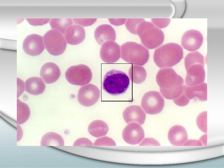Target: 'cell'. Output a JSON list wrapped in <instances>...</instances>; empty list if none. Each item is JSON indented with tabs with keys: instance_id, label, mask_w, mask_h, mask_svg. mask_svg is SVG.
I'll return each instance as SVG.
<instances>
[{
	"instance_id": "cell-1",
	"label": "cell",
	"mask_w": 224,
	"mask_h": 168,
	"mask_svg": "<svg viewBox=\"0 0 224 168\" xmlns=\"http://www.w3.org/2000/svg\"><path fill=\"white\" fill-rule=\"evenodd\" d=\"M156 82L163 96L168 99H174L182 92L184 87V80L171 68H162L156 76Z\"/></svg>"
},
{
	"instance_id": "cell-2",
	"label": "cell",
	"mask_w": 224,
	"mask_h": 168,
	"mask_svg": "<svg viewBox=\"0 0 224 168\" xmlns=\"http://www.w3.org/2000/svg\"><path fill=\"white\" fill-rule=\"evenodd\" d=\"M204 64V57L198 52H191L187 54L184 59L187 86H193L204 82L205 75Z\"/></svg>"
},
{
	"instance_id": "cell-3",
	"label": "cell",
	"mask_w": 224,
	"mask_h": 168,
	"mask_svg": "<svg viewBox=\"0 0 224 168\" xmlns=\"http://www.w3.org/2000/svg\"><path fill=\"white\" fill-rule=\"evenodd\" d=\"M183 57V48L174 43L165 44L156 49L153 60L160 68H169L179 63Z\"/></svg>"
},
{
	"instance_id": "cell-4",
	"label": "cell",
	"mask_w": 224,
	"mask_h": 168,
	"mask_svg": "<svg viewBox=\"0 0 224 168\" xmlns=\"http://www.w3.org/2000/svg\"><path fill=\"white\" fill-rule=\"evenodd\" d=\"M129 84V79L125 73L120 70L112 69L105 74L102 87L110 95H118L125 92Z\"/></svg>"
},
{
	"instance_id": "cell-5",
	"label": "cell",
	"mask_w": 224,
	"mask_h": 168,
	"mask_svg": "<svg viewBox=\"0 0 224 168\" xmlns=\"http://www.w3.org/2000/svg\"><path fill=\"white\" fill-rule=\"evenodd\" d=\"M137 35L142 44L149 49H155L163 43L164 35L163 32L150 22L145 20L141 22L136 29Z\"/></svg>"
},
{
	"instance_id": "cell-6",
	"label": "cell",
	"mask_w": 224,
	"mask_h": 168,
	"mask_svg": "<svg viewBox=\"0 0 224 168\" xmlns=\"http://www.w3.org/2000/svg\"><path fill=\"white\" fill-rule=\"evenodd\" d=\"M120 49L121 58L129 63L142 66L148 60V49L141 44L127 42L121 46Z\"/></svg>"
},
{
	"instance_id": "cell-7",
	"label": "cell",
	"mask_w": 224,
	"mask_h": 168,
	"mask_svg": "<svg viewBox=\"0 0 224 168\" xmlns=\"http://www.w3.org/2000/svg\"><path fill=\"white\" fill-rule=\"evenodd\" d=\"M44 41L46 49L52 55H61L65 50L66 42L64 36L57 30L53 29L48 31L44 35Z\"/></svg>"
},
{
	"instance_id": "cell-8",
	"label": "cell",
	"mask_w": 224,
	"mask_h": 168,
	"mask_svg": "<svg viewBox=\"0 0 224 168\" xmlns=\"http://www.w3.org/2000/svg\"><path fill=\"white\" fill-rule=\"evenodd\" d=\"M65 77L70 84L82 86L88 84L90 82L92 73L87 66L79 64L68 68L65 72Z\"/></svg>"
},
{
	"instance_id": "cell-9",
	"label": "cell",
	"mask_w": 224,
	"mask_h": 168,
	"mask_svg": "<svg viewBox=\"0 0 224 168\" xmlns=\"http://www.w3.org/2000/svg\"><path fill=\"white\" fill-rule=\"evenodd\" d=\"M164 103V99L159 92L150 91L143 96L141 100V106L146 113L155 114L162 111Z\"/></svg>"
},
{
	"instance_id": "cell-10",
	"label": "cell",
	"mask_w": 224,
	"mask_h": 168,
	"mask_svg": "<svg viewBox=\"0 0 224 168\" xmlns=\"http://www.w3.org/2000/svg\"><path fill=\"white\" fill-rule=\"evenodd\" d=\"M100 94V91L96 86L91 84H88L79 89L77 94V100L82 105L90 107L97 102Z\"/></svg>"
},
{
	"instance_id": "cell-11",
	"label": "cell",
	"mask_w": 224,
	"mask_h": 168,
	"mask_svg": "<svg viewBox=\"0 0 224 168\" xmlns=\"http://www.w3.org/2000/svg\"><path fill=\"white\" fill-rule=\"evenodd\" d=\"M22 48L24 52L30 55L40 54L44 49L42 37L36 34L28 35L24 40Z\"/></svg>"
},
{
	"instance_id": "cell-12",
	"label": "cell",
	"mask_w": 224,
	"mask_h": 168,
	"mask_svg": "<svg viewBox=\"0 0 224 168\" xmlns=\"http://www.w3.org/2000/svg\"><path fill=\"white\" fill-rule=\"evenodd\" d=\"M123 138L126 143L132 145L139 143L144 138V131L139 124L131 123L124 128L123 131Z\"/></svg>"
},
{
	"instance_id": "cell-13",
	"label": "cell",
	"mask_w": 224,
	"mask_h": 168,
	"mask_svg": "<svg viewBox=\"0 0 224 168\" xmlns=\"http://www.w3.org/2000/svg\"><path fill=\"white\" fill-rule=\"evenodd\" d=\"M100 55L104 62L107 63H114L120 57V46L114 41L106 42L102 45Z\"/></svg>"
},
{
	"instance_id": "cell-14",
	"label": "cell",
	"mask_w": 224,
	"mask_h": 168,
	"mask_svg": "<svg viewBox=\"0 0 224 168\" xmlns=\"http://www.w3.org/2000/svg\"><path fill=\"white\" fill-rule=\"evenodd\" d=\"M203 40V36L199 31L191 29L184 34L181 38V44L185 49L189 51H194L200 48Z\"/></svg>"
},
{
	"instance_id": "cell-15",
	"label": "cell",
	"mask_w": 224,
	"mask_h": 168,
	"mask_svg": "<svg viewBox=\"0 0 224 168\" xmlns=\"http://www.w3.org/2000/svg\"><path fill=\"white\" fill-rule=\"evenodd\" d=\"M123 116L127 124L136 123L142 125L145 121L146 114L140 106L131 105L124 110Z\"/></svg>"
},
{
	"instance_id": "cell-16",
	"label": "cell",
	"mask_w": 224,
	"mask_h": 168,
	"mask_svg": "<svg viewBox=\"0 0 224 168\" xmlns=\"http://www.w3.org/2000/svg\"><path fill=\"white\" fill-rule=\"evenodd\" d=\"M60 74V68L54 63H46L42 66L40 69V77L47 84L55 82L59 78Z\"/></svg>"
},
{
	"instance_id": "cell-17",
	"label": "cell",
	"mask_w": 224,
	"mask_h": 168,
	"mask_svg": "<svg viewBox=\"0 0 224 168\" xmlns=\"http://www.w3.org/2000/svg\"><path fill=\"white\" fill-rule=\"evenodd\" d=\"M94 36L97 43L101 45L108 41H114L116 35L114 30L111 26L105 24L100 25L96 28Z\"/></svg>"
},
{
	"instance_id": "cell-18",
	"label": "cell",
	"mask_w": 224,
	"mask_h": 168,
	"mask_svg": "<svg viewBox=\"0 0 224 168\" xmlns=\"http://www.w3.org/2000/svg\"><path fill=\"white\" fill-rule=\"evenodd\" d=\"M168 138L170 143L176 146H183L188 139L187 131L180 125L171 127L168 131Z\"/></svg>"
},
{
	"instance_id": "cell-19",
	"label": "cell",
	"mask_w": 224,
	"mask_h": 168,
	"mask_svg": "<svg viewBox=\"0 0 224 168\" xmlns=\"http://www.w3.org/2000/svg\"><path fill=\"white\" fill-rule=\"evenodd\" d=\"M65 37L67 43L72 45L77 44L84 40L85 30L84 28L80 25H72L65 34Z\"/></svg>"
},
{
	"instance_id": "cell-20",
	"label": "cell",
	"mask_w": 224,
	"mask_h": 168,
	"mask_svg": "<svg viewBox=\"0 0 224 168\" xmlns=\"http://www.w3.org/2000/svg\"><path fill=\"white\" fill-rule=\"evenodd\" d=\"M185 92L190 100L194 99L205 101L207 100V84L203 82L194 86H187Z\"/></svg>"
},
{
	"instance_id": "cell-21",
	"label": "cell",
	"mask_w": 224,
	"mask_h": 168,
	"mask_svg": "<svg viewBox=\"0 0 224 168\" xmlns=\"http://www.w3.org/2000/svg\"><path fill=\"white\" fill-rule=\"evenodd\" d=\"M26 91L30 94L38 95L42 93L45 85L41 78L33 77L28 78L25 82Z\"/></svg>"
},
{
	"instance_id": "cell-22",
	"label": "cell",
	"mask_w": 224,
	"mask_h": 168,
	"mask_svg": "<svg viewBox=\"0 0 224 168\" xmlns=\"http://www.w3.org/2000/svg\"><path fill=\"white\" fill-rule=\"evenodd\" d=\"M88 130L91 135L97 138L106 135L109 131V127L107 124L103 120H96L90 124Z\"/></svg>"
},
{
	"instance_id": "cell-23",
	"label": "cell",
	"mask_w": 224,
	"mask_h": 168,
	"mask_svg": "<svg viewBox=\"0 0 224 168\" xmlns=\"http://www.w3.org/2000/svg\"><path fill=\"white\" fill-rule=\"evenodd\" d=\"M42 146H63L64 140L60 134L55 132H48L44 134L40 142Z\"/></svg>"
},
{
	"instance_id": "cell-24",
	"label": "cell",
	"mask_w": 224,
	"mask_h": 168,
	"mask_svg": "<svg viewBox=\"0 0 224 168\" xmlns=\"http://www.w3.org/2000/svg\"><path fill=\"white\" fill-rule=\"evenodd\" d=\"M128 74L132 82L137 84L141 83L145 80L147 73L142 67L132 65L128 70Z\"/></svg>"
},
{
	"instance_id": "cell-25",
	"label": "cell",
	"mask_w": 224,
	"mask_h": 168,
	"mask_svg": "<svg viewBox=\"0 0 224 168\" xmlns=\"http://www.w3.org/2000/svg\"><path fill=\"white\" fill-rule=\"evenodd\" d=\"M72 24V21L70 18H52L50 21L51 27L62 34H65Z\"/></svg>"
},
{
	"instance_id": "cell-26",
	"label": "cell",
	"mask_w": 224,
	"mask_h": 168,
	"mask_svg": "<svg viewBox=\"0 0 224 168\" xmlns=\"http://www.w3.org/2000/svg\"><path fill=\"white\" fill-rule=\"evenodd\" d=\"M30 114V109L28 105L17 99V124H21L25 122L29 118Z\"/></svg>"
},
{
	"instance_id": "cell-27",
	"label": "cell",
	"mask_w": 224,
	"mask_h": 168,
	"mask_svg": "<svg viewBox=\"0 0 224 168\" xmlns=\"http://www.w3.org/2000/svg\"><path fill=\"white\" fill-rule=\"evenodd\" d=\"M144 20L142 18L127 19L125 23L126 28L131 33L137 35L136 29L138 26Z\"/></svg>"
},
{
	"instance_id": "cell-28",
	"label": "cell",
	"mask_w": 224,
	"mask_h": 168,
	"mask_svg": "<svg viewBox=\"0 0 224 168\" xmlns=\"http://www.w3.org/2000/svg\"><path fill=\"white\" fill-rule=\"evenodd\" d=\"M196 124L199 128L204 133H207V112L200 114L196 119Z\"/></svg>"
},
{
	"instance_id": "cell-29",
	"label": "cell",
	"mask_w": 224,
	"mask_h": 168,
	"mask_svg": "<svg viewBox=\"0 0 224 168\" xmlns=\"http://www.w3.org/2000/svg\"><path fill=\"white\" fill-rule=\"evenodd\" d=\"M186 86L184 85L183 89L181 94L177 97L172 100L174 102L179 106H185L187 105L190 99L187 97L186 94Z\"/></svg>"
},
{
	"instance_id": "cell-30",
	"label": "cell",
	"mask_w": 224,
	"mask_h": 168,
	"mask_svg": "<svg viewBox=\"0 0 224 168\" xmlns=\"http://www.w3.org/2000/svg\"><path fill=\"white\" fill-rule=\"evenodd\" d=\"M95 146H115L114 141L111 138L105 136L97 139L94 143Z\"/></svg>"
},
{
	"instance_id": "cell-31",
	"label": "cell",
	"mask_w": 224,
	"mask_h": 168,
	"mask_svg": "<svg viewBox=\"0 0 224 168\" xmlns=\"http://www.w3.org/2000/svg\"><path fill=\"white\" fill-rule=\"evenodd\" d=\"M153 23L158 28H162L167 26L169 24L170 19H152Z\"/></svg>"
},
{
	"instance_id": "cell-32",
	"label": "cell",
	"mask_w": 224,
	"mask_h": 168,
	"mask_svg": "<svg viewBox=\"0 0 224 168\" xmlns=\"http://www.w3.org/2000/svg\"><path fill=\"white\" fill-rule=\"evenodd\" d=\"M96 19H73L74 23L83 26H88L93 24Z\"/></svg>"
},
{
	"instance_id": "cell-33",
	"label": "cell",
	"mask_w": 224,
	"mask_h": 168,
	"mask_svg": "<svg viewBox=\"0 0 224 168\" xmlns=\"http://www.w3.org/2000/svg\"><path fill=\"white\" fill-rule=\"evenodd\" d=\"M28 22L33 26L42 25L48 22L49 19H26Z\"/></svg>"
},
{
	"instance_id": "cell-34",
	"label": "cell",
	"mask_w": 224,
	"mask_h": 168,
	"mask_svg": "<svg viewBox=\"0 0 224 168\" xmlns=\"http://www.w3.org/2000/svg\"><path fill=\"white\" fill-rule=\"evenodd\" d=\"M139 146H160L159 142L152 138H146L140 143Z\"/></svg>"
},
{
	"instance_id": "cell-35",
	"label": "cell",
	"mask_w": 224,
	"mask_h": 168,
	"mask_svg": "<svg viewBox=\"0 0 224 168\" xmlns=\"http://www.w3.org/2000/svg\"><path fill=\"white\" fill-rule=\"evenodd\" d=\"M73 146H92L91 142L86 138H80L77 140L73 145Z\"/></svg>"
},
{
	"instance_id": "cell-36",
	"label": "cell",
	"mask_w": 224,
	"mask_h": 168,
	"mask_svg": "<svg viewBox=\"0 0 224 168\" xmlns=\"http://www.w3.org/2000/svg\"><path fill=\"white\" fill-rule=\"evenodd\" d=\"M184 146H203L201 142L198 140H189L183 145Z\"/></svg>"
},
{
	"instance_id": "cell-37",
	"label": "cell",
	"mask_w": 224,
	"mask_h": 168,
	"mask_svg": "<svg viewBox=\"0 0 224 168\" xmlns=\"http://www.w3.org/2000/svg\"><path fill=\"white\" fill-rule=\"evenodd\" d=\"M199 140L202 143L203 146L207 145V134L203 135Z\"/></svg>"
}]
</instances>
